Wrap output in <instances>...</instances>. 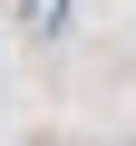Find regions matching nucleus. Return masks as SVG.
<instances>
[{
  "label": "nucleus",
  "instance_id": "f257e3e1",
  "mask_svg": "<svg viewBox=\"0 0 136 146\" xmlns=\"http://www.w3.org/2000/svg\"><path fill=\"white\" fill-rule=\"evenodd\" d=\"M68 20H78V0H20V39H68Z\"/></svg>",
  "mask_w": 136,
  "mask_h": 146
}]
</instances>
